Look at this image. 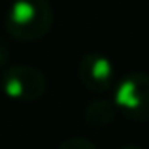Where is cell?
Here are the masks:
<instances>
[{
    "label": "cell",
    "instance_id": "52a82bcc",
    "mask_svg": "<svg viewBox=\"0 0 149 149\" xmlns=\"http://www.w3.org/2000/svg\"><path fill=\"white\" fill-rule=\"evenodd\" d=\"M10 44L4 36H0V70H6L10 66Z\"/></svg>",
    "mask_w": 149,
    "mask_h": 149
},
{
    "label": "cell",
    "instance_id": "8992f818",
    "mask_svg": "<svg viewBox=\"0 0 149 149\" xmlns=\"http://www.w3.org/2000/svg\"><path fill=\"white\" fill-rule=\"evenodd\" d=\"M57 149H96V146L83 136H74V138L64 140Z\"/></svg>",
    "mask_w": 149,
    "mask_h": 149
},
{
    "label": "cell",
    "instance_id": "277c9868",
    "mask_svg": "<svg viewBox=\"0 0 149 149\" xmlns=\"http://www.w3.org/2000/svg\"><path fill=\"white\" fill-rule=\"evenodd\" d=\"M77 79L87 91L106 93L115 83V68L106 55L87 53L77 62Z\"/></svg>",
    "mask_w": 149,
    "mask_h": 149
},
{
    "label": "cell",
    "instance_id": "3957f363",
    "mask_svg": "<svg viewBox=\"0 0 149 149\" xmlns=\"http://www.w3.org/2000/svg\"><path fill=\"white\" fill-rule=\"evenodd\" d=\"M4 95L17 102H34L45 95L47 77L32 64H10L0 79Z\"/></svg>",
    "mask_w": 149,
    "mask_h": 149
},
{
    "label": "cell",
    "instance_id": "ba28073f",
    "mask_svg": "<svg viewBox=\"0 0 149 149\" xmlns=\"http://www.w3.org/2000/svg\"><path fill=\"white\" fill-rule=\"evenodd\" d=\"M121 149H143V147H140V146H132V143H130V146H123Z\"/></svg>",
    "mask_w": 149,
    "mask_h": 149
},
{
    "label": "cell",
    "instance_id": "7a4b0ae2",
    "mask_svg": "<svg viewBox=\"0 0 149 149\" xmlns=\"http://www.w3.org/2000/svg\"><path fill=\"white\" fill-rule=\"evenodd\" d=\"M113 102L117 111L134 123L149 121V74L132 72L127 74L115 85Z\"/></svg>",
    "mask_w": 149,
    "mask_h": 149
},
{
    "label": "cell",
    "instance_id": "5b68a950",
    "mask_svg": "<svg viewBox=\"0 0 149 149\" xmlns=\"http://www.w3.org/2000/svg\"><path fill=\"white\" fill-rule=\"evenodd\" d=\"M117 113V106L113 100H95L85 109V121L91 127H106L111 125Z\"/></svg>",
    "mask_w": 149,
    "mask_h": 149
},
{
    "label": "cell",
    "instance_id": "6da1fadb",
    "mask_svg": "<svg viewBox=\"0 0 149 149\" xmlns=\"http://www.w3.org/2000/svg\"><path fill=\"white\" fill-rule=\"evenodd\" d=\"M55 21L47 0H13L4 15V29L21 44L38 42L49 34Z\"/></svg>",
    "mask_w": 149,
    "mask_h": 149
}]
</instances>
